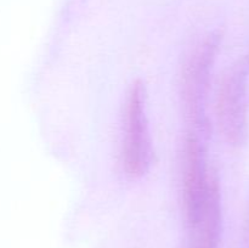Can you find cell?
I'll list each match as a JSON object with an SVG mask.
<instances>
[{"mask_svg": "<svg viewBox=\"0 0 249 248\" xmlns=\"http://www.w3.org/2000/svg\"><path fill=\"white\" fill-rule=\"evenodd\" d=\"M122 165L131 179L146 174L152 159L148 121L146 114L145 87L140 80L131 85L124 107Z\"/></svg>", "mask_w": 249, "mask_h": 248, "instance_id": "6da1fadb", "label": "cell"}, {"mask_svg": "<svg viewBox=\"0 0 249 248\" xmlns=\"http://www.w3.org/2000/svg\"><path fill=\"white\" fill-rule=\"evenodd\" d=\"M215 44L213 40H207L196 49L190 57L184 72V101L186 113L191 122L194 130L203 124V97L208 85L209 70L214 57Z\"/></svg>", "mask_w": 249, "mask_h": 248, "instance_id": "7a4b0ae2", "label": "cell"}, {"mask_svg": "<svg viewBox=\"0 0 249 248\" xmlns=\"http://www.w3.org/2000/svg\"><path fill=\"white\" fill-rule=\"evenodd\" d=\"M218 118L224 135L232 142L241 140L245 130V82L240 72L224 80L218 96Z\"/></svg>", "mask_w": 249, "mask_h": 248, "instance_id": "3957f363", "label": "cell"}, {"mask_svg": "<svg viewBox=\"0 0 249 248\" xmlns=\"http://www.w3.org/2000/svg\"><path fill=\"white\" fill-rule=\"evenodd\" d=\"M189 248H218L220 237V195L214 192L204 213L189 226Z\"/></svg>", "mask_w": 249, "mask_h": 248, "instance_id": "277c9868", "label": "cell"}]
</instances>
